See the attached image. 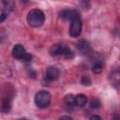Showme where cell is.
<instances>
[{"mask_svg": "<svg viewBox=\"0 0 120 120\" xmlns=\"http://www.w3.org/2000/svg\"><path fill=\"white\" fill-rule=\"evenodd\" d=\"M27 22L32 27H39L45 22V15L42 10L38 8L31 9L27 14Z\"/></svg>", "mask_w": 120, "mask_h": 120, "instance_id": "cell-1", "label": "cell"}, {"mask_svg": "<svg viewBox=\"0 0 120 120\" xmlns=\"http://www.w3.org/2000/svg\"><path fill=\"white\" fill-rule=\"evenodd\" d=\"M52 97L49 92L45 90L38 91L35 96V103L40 109H45L51 104Z\"/></svg>", "mask_w": 120, "mask_h": 120, "instance_id": "cell-2", "label": "cell"}, {"mask_svg": "<svg viewBox=\"0 0 120 120\" xmlns=\"http://www.w3.org/2000/svg\"><path fill=\"white\" fill-rule=\"evenodd\" d=\"M12 56L18 60H22L25 62H28L31 60L32 56L31 54H29L24 47L22 44H16L13 48H12Z\"/></svg>", "mask_w": 120, "mask_h": 120, "instance_id": "cell-3", "label": "cell"}, {"mask_svg": "<svg viewBox=\"0 0 120 120\" xmlns=\"http://www.w3.org/2000/svg\"><path fill=\"white\" fill-rule=\"evenodd\" d=\"M82 22L80 17H77L73 19L70 22V26H69V35L72 38H77L81 35L82 33Z\"/></svg>", "mask_w": 120, "mask_h": 120, "instance_id": "cell-4", "label": "cell"}, {"mask_svg": "<svg viewBox=\"0 0 120 120\" xmlns=\"http://www.w3.org/2000/svg\"><path fill=\"white\" fill-rule=\"evenodd\" d=\"M60 17L65 21H72L73 19L80 17V13L75 9H65L60 12Z\"/></svg>", "mask_w": 120, "mask_h": 120, "instance_id": "cell-5", "label": "cell"}, {"mask_svg": "<svg viewBox=\"0 0 120 120\" xmlns=\"http://www.w3.org/2000/svg\"><path fill=\"white\" fill-rule=\"evenodd\" d=\"M60 75V71L59 69L54 67V66H51L48 67L46 69V73H45V77L47 78V80L49 81H54L56 80Z\"/></svg>", "mask_w": 120, "mask_h": 120, "instance_id": "cell-6", "label": "cell"}, {"mask_svg": "<svg viewBox=\"0 0 120 120\" xmlns=\"http://www.w3.org/2000/svg\"><path fill=\"white\" fill-rule=\"evenodd\" d=\"M77 49H78V51L81 52V53H82V54H86V53H88L89 52H90V44L86 41V40H84V39H81L80 41H78V43H77Z\"/></svg>", "mask_w": 120, "mask_h": 120, "instance_id": "cell-7", "label": "cell"}, {"mask_svg": "<svg viewBox=\"0 0 120 120\" xmlns=\"http://www.w3.org/2000/svg\"><path fill=\"white\" fill-rule=\"evenodd\" d=\"M63 50H64V46L62 44L56 43L54 45H52L50 49V53L52 56H58V55H62L63 53Z\"/></svg>", "mask_w": 120, "mask_h": 120, "instance_id": "cell-8", "label": "cell"}, {"mask_svg": "<svg viewBox=\"0 0 120 120\" xmlns=\"http://www.w3.org/2000/svg\"><path fill=\"white\" fill-rule=\"evenodd\" d=\"M87 102V97L83 94H78L74 98V104L78 107H82Z\"/></svg>", "mask_w": 120, "mask_h": 120, "instance_id": "cell-9", "label": "cell"}, {"mask_svg": "<svg viewBox=\"0 0 120 120\" xmlns=\"http://www.w3.org/2000/svg\"><path fill=\"white\" fill-rule=\"evenodd\" d=\"M10 107H11V101H10V98H9L8 97L3 98V100H2V104H1V107H0V110H1L4 113H7V112H9Z\"/></svg>", "mask_w": 120, "mask_h": 120, "instance_id": "cell-10", "label": "cell"}, {"mask_svg": "<svg viewBox=\"0 0 120 120\" xmlns=\"http://www.w3.org/2000/svg\"><path fill=\"white\" fill-rule=\"evenodd\" d=\"M110 80L115 87H118V84H119V82H120V73H119V71L118 70H113L110 75Z\"/></svg>", "mask_w": 120, "mask_h": 120, "instance_id": "cell-11", "label": "cell"}, {"mask_svg": "<svg viewBox=\"0 0 120 120\" xmlns=\"http://www.w3.org/2000/svg\"><path fill=\"white\" fill-rule=\"evenodd\" d=\"M62 55H64V56H65L66 58H68V59H71V58H73V56H74V52H73L69 48L64 47Z\"/></svg>", "mask_w": 120, "mask_h": 120, "instance_id": "cell-12", "label": "cell"}, {"mask_svg": "<svg viewBox=\"0 0 120 120\" xmlns=\"http://www.w3.org/2000/svg\"><path fill=\"white\" fill-rule=\"evenodd\" d=\"M74 98H75V96H73V95H71V94H68V95H67L66 97H65V103L67 104V105H68V106H72V105H74Z\"/></svg>", "mask_w": 120, "mask_h": 120, "instance_id": "cell-13", "label": "cell"}, {"mask_svg": "<svg viewBox=\"0 0 120 120\" xmlns=\"http://www.w3.org/2000/svg\"><path fill=\"white\" fill-rule=\"evenodd\" d=\"M101 70H102V65H101L100 63L97 62V63H95V64L93 65V67H92V71H93L94 73H96V74L100 73Z\"/></svg>", "mask_w": 120, "mask_h": 120, "instance_id": "cell-14", "label": "cell"}, {"mask_svg": "<svg viewBox=\"0 0 120 120\" xmlns=\"http://www.w3.org/2000/svg\"><path fill=\"white\" fill-rule=\"evenodd\" d=\"M81 82H82V84L88 86V85L91 84V80H90V78H88L87 76H82V79H81Z\"/></svg>", "mask_w": 120, "mask_h": 120, "instance_id": "cell-15", "label": "cell"}, {"mask_svg": "<svg viewBox=\"0 0 120 120\" xmlns=\"http://www.w3.org/2000/svg\"><path fill=\"white\" fill-rule=\"evenodd\" d=\"M90 107L93 108V109H97V108H99L100 107V102L98 99H93L90 103Z\"/></svg>", "mask_w": 120, "mask_h": 120, "instance_id": "cell-16", "label": "cell"}, {"mask_svg": "<svg viewBox=\"0 0 120 120\" xmlns=\"http://www.w3.org/2000/svg\"><path fill=\"white\" fill-rule=\"evenodd\" d=\"M8 14H6V13H3V12H2V13H1V15H0V22H4V21L8 18Z\"/></svg>", "mask_w": 120, "mask_h": 120, "instance_id": "cell-17", "label": "cell"}, {"mask_svg": "<svg viewBox=\"0 0 120 120\" xmlns=\"http://www.w3.org/2000/svg\"><path fill=\"white\" fill-rule=\"evenodd\" d=\"M89 120H102V118H101L99 115H98V114H94V115H92V116L90 117Z\"/></svg>", "mask_w": 120, "mask_h": 120, "instance_id": "cell-18", "label": "cell"}, {"mask_svg": "<svg viewBox=\"0 0 120 120\" xmlns=\"http://www.w3.org/2000/svg\"><path fill=\"white\" fill-rule=\"evenodd\" d=\"M59 120H72V118L70 116H68V115H63L59 118Z\"/></svg>", "mask_w": 120, "mask_h": 120, "instance_id": "cell-19", "label": "cell"}, {"mask_svg": "<svg viewBox=\"0 0 120 120\" xmlns=\"http://www.w3.org/2000/svg\"><path fill=\"white\" fill-rule=\"evenodd\" d=\"M19 120H28V119H26V118H22V119H19Z\"/></svg>", "mask_w": 120, "mask_h": 120, "instance_id": "cell-20", "label": "cell"}]
</instances>
